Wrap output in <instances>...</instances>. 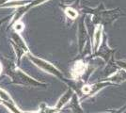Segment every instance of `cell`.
Instances as JSON below:
<instances>
[{
  "mask_svg": "<svg viewBox=\"0 0 126 113\" xmlns=\"http://www.w3.org/2000/svg\"><path fill=\"white\" fill-rule=\"evenodd\" d=\"M65 13H66V15H67L70 19H75L76 17L78 16L77 11H75L74 8H72V7H67V8L65 9Z\"/></svg>",
  "mask_w": 126,
  "mask_h": 113,
  "instance_id": "10",
  "label": "cell"
},
{
  "mask_svg": "<svg viewBox=\"0 0 126 113\" xmlns=\"http://www.w3.org/2000/svg\"><path fill=\"white\" fill-rule=\"evenodd\" d=\"M85 70H86V66H85V64L82 62V61H78L77 63H75V65H74V70H73V74L75 73V75L77 76V75H82V74L85 72Z\"/></svg>",
  "mask_w": 126,
  "mask_h": 113,
  "instance_id": "9",
  "label": "cell"
},
{
  "mask_svg": "<svg viewBox=\"0 0 126 113\" xmlns=\"http://www.w3.org/2000/svg\"><path fill=\"white\" fill-rule=\"evenodd\" d=\"M2 71V66H1V64H0V72Z\"/></svg>",
  "mask_w": 126,
  "mask_h": 113,
  "instance_id": "15",
  "label": "cell"
},
{
  "mask_svg": "<svg viewBox=\"0 0 126 113\" xmlns=\"http://www.w3.org/2000/svg\"><path fill=\"white\" fill-rule=\"evenodd\" d=\"M90 90H91V87L90 86H84L83 87V92L85 93H89L90 92Z\"/></svg>",
  "mask_w": 126,
  "mask_h": 113,
  "instance_id": "13",
  "label": "cell"
},
{
  "mask_svg": "<svg viewBox=\"0 0 126 113\" xmlns=\"http://www.w3.org/2000/svg\"><path fill=\"white\" fill-rule=\"evenodd\" d=\"M7 75L11 78V82L16 85H22L26 87H36V88H45L46 84H43L40 81H37L36 79L30 77L29 75L25 74L21 70L17 68H12L7 71Z\"/></svg>",
  "mask_w": 126,
  "mask_h": 113,
  "instance_id": "1",
  "label": "cell"
},
{
  "mask_svg": "<svg viewBox=\"0 0 126 113\" xmlns=\"http://www.w3.org/2000/svg\"><path fill=\"white\" fill-rule=\"evenodd\" d=\"M86 28H85L84 21L80 22L79 24V42H80V47L82 48V46L86 43Z\"/></svg>",
  "mask_w": 126,
  "mask_h": 113,
  "instance_id": "7",
  "label": "cell"
},
{
  "mask_svg": "<svg viewBox=\"0 0 126 113\" xmlns=\"http://www.w3.org/2000/svg\"><path fill=\"white\" fill-rule=\"evenodd\" d=\"M72 95H73V92H72V90H68L67 92L63 94V96L58 100V104H57V106H56V109H57V110H59V109L62 108L63 106H64V105H65V104H66V103L68 102L69 100L71 99Z\"/></svg>",
  "mask_w": 126,
  "mask_h": 113,
  "instance_id": "5",
  "label": "cell"
},
{
  "mask_svg": "<svg viewBox=\"0 0 126 113\" xmlns=\"http://www.w3.org/2000/svg\"><path fill=\"white\" fill-rule=\"evenodd\" d=\"M23 28H24V24L23 23H21L20 21H17L14 23V29H15L17 32L23 30Z\"/></svg>",
  "mask_w": 126,
  "mask_h": 113,
  "instance_id": "12",
  "label": "cell"
},
{
  "mask_svg": "<svg viewBox=\"0 0 126 113\" xmlns=\"http://www.w3.org/2000/svg\"><path fill=\"white\" fill-rule=\"evenodd\" d=\"M0 99H1V103L3 105H5L7 108H9L12 113H28V112H23L19 108L16 107L14 101L11 99L9 93H7L5 91L0 89Z\"/></svg>",
  "mask_w": 126,
  "mask_h": 113,
  "instance_id": "4",
  "label": "cell"
},
{
  "mask_svg": "<svg viewBox=\"0 0 126 113\" xmlns=\"http://www.w3.org/2000/svg\"><path fill=\"white\" fill-rule=\"evenodd\" d=\"M26 56H27V58L30 59L34 64L36 65V66H38L39 68H41L42 70L45 71L46 73H49V74H51L53 75H56L57 77L60 78V79H63V75L60 73V71L58 70V69H57L50 62H48V61L44 60V59H39L37 57H35L34 55L30 54L29 52L26 54Z\"/></svg>",
  "mask_w": 126,
  "mask_h": 113,
  "instance_id": "2",
  "label": "cell"
},
{
  "mask_svg": "<svg viewBox=\"0 0 126 113\" xmlns=\"http://www.w3.org/2000/svg\"><path fill=\"white\" fill-rule=\"evenodd\" d=\"M11 44L13 46V48L15 50L16 56H17V59H18V63H20V60H21V58L24 56V55H26L29 50H28V47L26 46L25 41L23 40V38L17 33H12L11 35Z\"/></svg>",
  "mask_w": 126,
  "mask_h": 113,
  "instance_id": "3",
  "label": "cell"
},
{
  "mask_svg": "<svg viewBox=\"0 0 126 113\" xmlns=\"http://www.w3.org/2000/svg\"><path fill=\"white\" fill-rule=\"evenodd\" d=\"M27 2L24 0H9L8 2H6L4 5L2 6V8H11V7H20V6L26 5Z\"/></svg>",
  "mask_w": 126,
  "mask_h": 113,
  "instance_id": "8",
  "label": "cell"
},
{
  "mask_svg": "<svg viewBox=\"0 0 126 113\" xmlns=\"http://www.w3.org/2000/svg\"><path fill=\"white\" fill-rule=\"evenodd\" d=\"M9 0H0V7H2V6L5 4L6 2H8Z\"/></svg>",
  "mask_w": 126,
  "mask_h": 113,
  "instance_id": "14",
  "label": "cell"
},
{
  "mask_svg": "<svg viewBox=\"0 0 126 113\" xmlns=\"http://www.w3.org/2000/svg\"><path fill=\"white\" fill-rule=\"evenodd\" d=\"M45 1H47V0H33L31 3L25 5V10H26V11H27L29 9H31L33 7H36V6L40 5V4H42V3L45 2Z\"/></svg>",
  "mask_w": 126,
  "mask_h": 113,
  "instance_id": "11",
  "label": "cell"
},
{
  "mask_svg": "<svg viewBox=\"0 0 126 113\" xmlns=\"http://www.w3.org/2000/svg\"><path fill=\"white\" fill-rule=\"evenodd\" d=\"M102 31H103V27L102 26H98L96 27V30L94 33V50L96 51L98 47L100 46L101 39H102Z\"/></svg>",
  "mask_w": 126,
  "mask_h": 113,
  "instance_id": "6",
  "label": "cell"
}]
</instances>
